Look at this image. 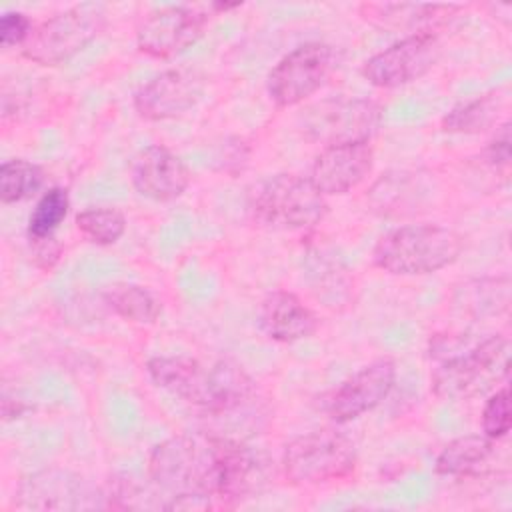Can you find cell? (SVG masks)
Segmentation results:
<instances>
[{"label": "cell", "instance_id": "obj_6", "mask_svg": "<svg viewBox=\"0 0 512 512\" xmlns=\"http://www.w3.org/2000/svg\"><path fill=\"white\" fill-rule=\"evenodd\" d=\"M104 24L106 12L102 4H76L38 24L22 46V54L34 64L58 66L86 48L102 32Z\"/></svg>", "mask_w": 512, "mask_h": 512}, {"label": "cell", "instance_id": "obj_11", "mask_svg": "<svg viewBox=\"0 0 512 512\" xmlns=\"http://www.w3.org/2000/svg\"><path fill=\"white\" fill-rule=\"evenodd\" d=\"M206 24L208 14L200 6H162L140 22L136 44L152 58H174L202 38Z\"/></svg>", "mask_w": 512, "mask_h": 512}, {"label": "cell", "instance_id": "obj_3", "mask_svg": "<svg viewBox=\"0 0 512 512\" xmlns=\"http://www.w3.org/2000/svg\"><path fill=\"white\" fill-rule=\"evenodd\" d=\"M326 212V196L316 190L310 178L298 174H274L260 182L250 196L254 222L268 230H310L324 220Z\"/></svg>", "mask_w": 512, "mask_h": 512}, {"label": "cell", "instance_id": "obj_1", "mask_svg": "<svg viewBox=\"0 0 512 512\" xmlns=\"http://www.w3.org/2000/svg\"><path fill=\"white\" fill-rule=\"evenodd\" d=\"M150 480L168 496L170 510L238 504L266 482L264 458L242 440L218 432L178 434L148 456Z\"/></svg>", "mask_w": 512, "mask_h": 512}, {"label": "cell", "instance_id": "obj_25", "mask_svg": "<svg viewBox=\"0 0 512 512\" xmlns=\"http://www.w3.org/2000/svg\"><path fill=\"white\" fill-rule=\"evenodd\" d=\"M44 184V172L38 164L24 158L6 160L0 166V200L16 204L32 198Z\"/></svg>", "mask_w": 512, "mask_h": 512}, {"label": "cell", "instance_id": "obj_10", "mask_svg": "<svg viewBox=\"0 0 512 512\" xmlns=\"http://www.w3.org/2000/svg\"><path fill=\"white\" fill-rule=\"evenodd\" d=\"M438 34H410L368 58L362 76L376 88H398L422 78L440 60Z\"/></svg>", "mask_w": 512, "mask_h": 512}, {"label": "cell", "instance_id": "obj_4", "mask_svg": "<svg viewBox=\"0 0 512 512\" xmlns=\"http://www.w3.org/2000/svg\"><path fill=\"white\" fill-rule=\"evenodd\" d=\"M444 350L438 368L432 372V390L442 400H466L482 392L498 372H508V340L502 334H492L476 344L434 346V352Z\"/></svg>", "mask_w": 512, "mask_h": 512}, {"label": "cell", "instance_id": "obj_14", "mask_svg": "<svg viewBox=\"0 0 512 512\" xmlns=\"http://www.w3.org/2000/svg\"><path fill=\"white\" fill-rule=\"evenodd\" d=\"M396 382V364L392 358H378L348 376L328 400V414L344 424L374 410L386 400Z\"/></svg>", "mask_w": 512, "mask_h": 512}, {"label": "cell", "instance_id": "obj_16", "mask_svg": "<svg viewBox=\"0 0 512 512\" xmlns=\"http://www.w3.org/2000/svg\"><path fill=\"white\" fill-rule=\"evenodd\" d=\"M130 176L136 192L154 202L176 200L190 184V170L184 160L162 144L140 150L132 160Z\"/></svg>", "mask_w": 512, "mask_h": 512}, {"label": "cell", "instance_id": "obj_13", "mask_svg": "<svg viewBox=\"0 0 512 512\" xmlns=\"http://www.w3.org/2000/svg\"><path fill=\"white\" fill-rule=\"evenodd\" d=\"M204 84L206 78L196 68H168L138 88L134 110L140 118L152 122L182 116L202 98Z\"/></svg>", "mask_w": 512, "mask_h": 512}, {"label": "cell", "instance_id": "obj_30", "mask_svg": "<svg viewBox=\"0 0 512 512\" xmlns=\"http://www.w3.org/2000/svg\"><path fill=\"white\" fill-rule=\"evenodd\" d=\"M30 250H32L34 264L46 272L52 270L62 256V244L56 240V236L30 240Z\"/></svg>", "mask_w": 512, "mask_h": 512}, {"label": "cell", "instance_id": "obj_2", "mask_svg": "<svg viewBox=\"0 0 512 512\" xmlns=\"http://www.w3.org/2000/svg\"><path fill=\"white\" fill-rule=\"evenodd\" d=\"M462 238L442 224H404L380 236L372 250L374 264L394 276L430 274L456 262Z\"/></svg>", "mask_w": 512, "mask_h": 512}, {"label": "cell", "instance_id": "obj_27", "mask_svg": "<svg viewBox=\"0 0 512 512\" xmlns=\"http://www.w3.org/2000/svg\"><path fill=\"white\" fill-rule=\"evenodd\" d=\"M70 208V198L68 192L64 188H50L46 190L36 206L30 212L28 218V240L34 238H46V236H54L56 228L64 222L66 214Z\"/></svg>", "mask_w": 512, "mask_h": 512}, {"label": "cell", "instance_id": "obj_20", "mask_svg": "<svg viewBox=\"0 0 512 512\" xmlns=\"http://www.w3.org/2000/svg\"><path fill=\"white\" fill-rule=\"evenodd\" d=\"M306 278L324 306L332 310H342L352 298V280L346 266L340 260L328 258V254H308Z\"/></svg>", "mask_w": 512, "mask_h": 512}, {"label": "cell", "instance_id": "obj_19", "mask_svg": "<svg viewBox=\"0 0 512 512\" xmlns=\"http://www.w3.org/2000/svg\"><path fill=\"white\" fill-rule=\"evenodd\" d=\"M494 442L484 434L458 436L442 448L434 468L442 476H478L496 454Z\"/></svg>", "mask_w": 512, "mask_h": 512}, {"label": "cell", "instance_id": "obj_28", "mask_svg": "<svg viewBox=\"0 0 512 512\" xmlns=\"http://www.w3.org/2000/svg\"><path fill=\"white\" fill-rule=\"evenodd\" d=\"M482 432L492 440H500L510 432V390L502 386L484 404Z\"/></svg>", "mask_w": 512, "mask_h": 512}, {"label": "cell", "instance_id": "obj_24", "mask_svg": "<svg viewBox=\"0 0 512 512\" xmlns=\"http://www.w3.org/2000/svg\"><path fill=\"white\" fill-rule=\"evenodd\" d=\"M510 302V282L508 278L474 280L458 290L456 304L474 316H488L506 310Z\"/></svg>", "mask_w": 512, "mask_h": 512}, {"label": "cell", "instance_id": "obj_15", "mask_svg": "<svg viewBox=\"0 0 512 512\" xmlns=\"http://www.w3.org/2000/svg\"><path fill=\"white\" fill-rule=\"evenodd\" d=\"M374 166L370 142L336 144L322 148L310 168V182L324 196H340L358 188Z\"/></svg>", "mask_w": 512, "mask_h": 512}, {"label": "cell", "instance_id": "obj_7", "mask_svg": "<svg viewBox=\"0 0 512 512\" xmlns=\"http://www.w3.org/2000/svg\"><path fill=\"white\" fill-rule=\"evenodd\" d=\"M384 110L378 102L356 96L324 98L300 114V130L322 148L352 142H370L382 124Z\"/></svg>", "mask_w": 512, "mask_h": 512}, {"label": "cell", "instance_id": "obj_18", "mask_svg": "<svg viewBox=\"0 0 512 512\" xmlns=\"http://www.w3.org/2000/svg\"><path fill=\"white\" fill-rule=\"evenodd\" d=\"M258 324L270 340L292 344L316 332L318 316L294 292L272 290L260 304Z\"/></svg>", "mask_w": 512, "mask_h": 512}, {"label": "cell", "instance_id": "obj_22", "mask_svg": "<svg viewBox=\"0 0 512 512\" xmlns=\"http://www.w3.org/2000/svg\"><path fill=\"white\" fill-rule=\"evenodd\" d=\"M106 508L120 510H170L168 496L150 480L144 482L134 474H118L110 478L104 490Z\"/></svg>", "mask_w": 512, "mask_h": 512}, {"label": "cell", "instance_id": "obj_26", "mask_svg": "<svg viewBox=\"0 0 512 512\" xmlns=\"http://www.w3.org/2000/svg\"><path fill=\"white\" fill-rule=\"evenodd\" d=\"M80 234L98 246L116 244L126 232V218L114 206H90L76 214Z\"/></svg>", "mask_w": 512, "mask_h": 512}, {"label": "cell", "instance_id": "obj_29", "mask_svg": "<svg viewBox=\"0 0 512 512\" xmlns=\"http://www.w3.org/2000/svg\"><path fill=\"white\" fill-rule=\"evenodd\" d=\"M30 18L22 12H6L0 18V42L4 48L24 46L32 34Z\"/></svg>", "mask_w": 512, "mask_h": 512}, {"label": "cell", "instance_id": "obj_5", "mask_svg": "<svg viewBox=\"0 0 512 512\" xmlns=\"http://www.w3.org/2000/svg\"><path fill=\"white\" fill-rule=\"evenodd\" d=\"M358 462L354 442L334 430L322 428L292 438L282 452L284 476L298 486H318L348 478Z\"/></svg>", "mask_w": 512, "mask_h": 512}, {"label": "cell", "instance_id": "obj_21", "mask_svg": "<svg viewBox=\"0 0 512 512\" xmlns=\"http://www.w3.org/2000/svg\"><path fill=\"white\" fill-rule=\"evenodd\" d=\"M102 298L114 314L136 324H154L162 314L160 298L152 290L138 284H108L102 292Z\"/></svg>", "mask_w": 512, "mask_h": 512}, {"label": "cell", "instance_id": "obj_8", "mask_svg": "<svg viewBox=\"0 0 512 512\" xmlns=\"http://www.w3.org/2000/svg\"><path fill=\"white\" fill-rule=\"evenodd\" d=\"M336 68V52L324 42H304L268 72L266 90L280 108H292L316 94Z\"/></svg>", "mask_w": 512, "mask_h": 512}, {"label": "cell", "instance_id": "obj_31", "mask_svg": "<svg viewBox=\"0 0 512 512\" xmlns=\"http://www.w3.org/2000/svg\"><path fill=\"white\" fill-rule=\"evenodd\" d=\"M486 160L490 166L508 168L510 164V124H502L496 136L486 146Z\"/></svg>", "mask_w": 512, "mask_h": 512}, {"label": "cell", "instance_id": "obj_23", "mask_svg": "<svg viewBox=\"0 0 512 512\" xmlns=\"http://www.w3.org/2000/svg\"><path fill=\"white\" fill-rule=\"evenodd\" d=\"M502 108V100L496 92L482 94L474 100L454 106L444 118L442 128L452 134H478L496 124V116Z\"/></svg>", "mask_w": 512, "mask_h": 512}, {"label": "cell", "instance_id": "obj_12", "mask_svg": "<svg viewBox=\"0 0 512 512\" xmlns=\"http://www.w3.org/2000/svg\"><path fill=\"white\" fill-rule=\"evenodd\" d=\"M152 382L168 394L216 414L220 406V374L216 364L206 368L188 356H154L146 364Z\"/></svg>", "mask_w": 512, "mask_h": 512}, {"label": "cell", "instance_id": "obj_9", "mask_svg": "<svg viewBox=\"0 0 512 512\" xmlns=\"http://www.w3.org/2000/svg\"><path fill=\"white\" fill-rule=\"evenodd\" d=\"M16 506L24 510H96L106 508V496L84 476L52 466L20 480Z\"/></svg>", "mask_w": 512, "mask_h": 512}, {"label": "cell", "instance_id": "obj_17", "mask_svg": "<svg viewBox=\"0 0 512 512\" xmlns=\"http://www.w3.org/2000/svg\"><path fill=\"white\" fill-rule=\"evenodd\" d=\"M360 16L372 26L408 32L410 34H436L462 10L458 4H412V2H364Z\"/></svg>", "mask_w": 512, "mask_h": 512}]
</instances>
